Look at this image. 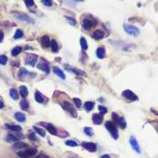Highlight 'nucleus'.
<instances>
[{
    "label": "nucleus",
    "mask_w": 158,
    "mask_h": 158,
    "mask_svg": "<svg viewBox=\"0 0 158 158\" xmlns=\"http://www.w3.org/2000/svg\"><path fill=\"white\" fill-rule=\"evenodd\" d=\"M112 117H113V120H114V121L119 122V119H120V118L118 117L117 114H116V113H112Z\"/></svg>",
    "instance_id": "obj_43"
},
{
    "label": "nucleus",
    "mask_w": 158,
    "mask_h": 158,
    "mask_svg": "<svg viewBox=\"0 0 158 158\" xmlns=\"http://www.w3.org/2000/svg\"><path fill=\"white\" fill-rule=\"evenodd\" d=\"M29 74V72L27 71L26 69H24V68H21V70H20V73H19V77H21V78H23L25 75H28Z\"/></svg>",
    "instance_id": "obj_33"
},
{
    "label": "nucleus",
    "mask_w": 158,
    "mask_h": 158,
    "mask_svg": "<svg viewBox=\"0 0 158 158\" xmlns=\"http://www.w3.org/2000/svg\"><path fill=\"white\" fill-rule=\"evenodd\" d=\"M6 63H7V57L1 55L0 56V65H6Z\"/></svg>",
    "instance_id": "obj_35"
},
{
    "label": "nucleus",
    "mask_w": 158,
    "mask_h": 158,
    "mask_svg": "<svg viewBox=\"0 0 158 158\" xmlns=\"http://www.w3.org/2000/svg\"><path fill=\"white\" fill-rule=\"evenodd\" d=\"M4 38V33L2 32L1 30H0V42H2V40H3Z\"/></svg>",
    "instance_id": "obj_44"
},
{
    "label": "nucleus",
    "mask_w": 158,
    "mask_h": 158,
    "mask_svg": "<svg viewBox=\"0 0 158 158\" xmlns=\"http://www.w3.org/2000/svg\"><path fill=\"white\" fill-rule=\"evenodd\" d=\"M23 36H24L23 31L22 30H16V33H14V39H20V38H22Z\"/></svg>",
    "instance_id": "obj_30"
},
{
    "label": "nucleus",
    "mask_w": 158,
    "mask_h": 158,
    "mask_svg": "<svg viewBox=\"0 0 158 158\" xmlns=\"http://www.w3.org/2000/svg\"><path fill=\"white\" fill-rule=\"evenodd\" d=\"M41 2H42V4L44 6H51L53 5V1H51V0H41Z\"/></svg>",
    "instance_id": "obj_39"
},
{
    "label": "nucleus",
    "mask_w": 158,
    "mask_h": 158,
    "mask_svg": "<svg viewBox=\"0 0 158 158\" xmlns=\"http://www.w3.org/2000/svg\"><path fill=\"white\" fill-rule=\"evenodd\" d=\"M37 68H38L39 70H41V71H44L46 72V73H48L49 72V66L48 64L46 63V62H40V63L37 65Z\"/></svg>",
    "instance_id": "obj_11"
},
{
    "label": "nucleus",
    "mask_w": 158,
    "mask_h": 158,
    "mask_svg": "<svg viewBox=\"0 0 158 158\" xmlns=\"http://www.w3.org/2000/svg\"><path fill=\"white\" fill-rule=\"evenodd\" d=\"M65 18L67 19V21L72 25V26H75L76 25V20L74 18H72V16H66Z\"/></svg>",
    "instance_id": "obj_36"
},
{
    "label": "nucleus",
    "mask_w": 158,
    "mask_h": 158,
    "mask_svg": "<svg viewBox=\"0 0 158 158\" xmlns=\"http://www.w3.org/2000/svg\"><path fill=\"white\" fill-rule=\"evenodd\" d=\"M37 59H38V57H37L36 55L30 53V55H28V56H27V58H26V64H27V65H29V66H32V67H34V66L36 65Z\"/></svg>",
    "instance_id": "obj_6"
},
{
    "label": "nucleus",
    "mask_w": 158,
    "mask_h": 158,
    "mask_svg": "<svg viewBox=\"0 0 158 158\" xmlns=\"http://www.w3.org/2000/svg\"><path fill=\"white\" fill-rule=\"evenodd\" d=\"M97 57L99 58V59H104V58L106 57V49L104 46H101L99 47V48L97 49Z\"/></svg>",
    "instance_id": "obj_16"
},
{
    "label": "nucleus",
    "mask_w": 158,
    "mask_h": 158,
    "mask_svg": "<svg viewBox=\"0 0 158 158\" xmlns=\"http://www.w3.org/2000/svg\"><path fill=\"white\" fill-rule=\"evenodd\" d=\"M4 107V104H3V102L1 101V100H0V109H1V108H3Z\"/></svg>",
    "instance_id": "obj_47"
},
{
    "label": "nucleus",
    "mask_w": 158,
    "mask_h": 158,
    "mask_svg": "<svg viewBox=\"0 0 158 158\" xmlns=\"http://www.w3.org/2000/svg\"><path fill=\"white\" fill-rule=\"evenodd\" d=\"M45 128H46V130H48V132H51V135H53V136H57L58 132H57V130H56V127L53 125V124L45 123Z\"/></svg>",
    "instance_id": "obj_18"
},
{
    "label": "nucleus",
    "mask_w": 158,
    "mask_h": 158,
    "mask_svg": "<svg viewBox=\"0 0 158 158\" xmlns=\"http://www.w3.org/2000/svg\"><path fill=\"white\" fill-rule=\"evenodd\" d=\"M14 118L20 122L26 121V116H25V114L22 113V112H16V113L14 114Z\"/></svg>",
    "instance_id": "obj_19"
},
{
    "label": "nucleus",
    "mask_w": 158,
    "mask_h": 158,
    "mask_svg": "<svg viewBox=\"0 0 158 158\" xmlns=\"http://www.w3.org/2000/svg\"><path fill=\"white\" fill-rule=\"evenodd\" d=\"M106 125V128L108 130V132H110V135L112 136V138L114 139V140H117L118 139V130H117V127H116V125L113 123L112 121H107L105 123Z\"/></svg>",
    "instance_id": "obj_1"
},
{
    "label": "nucleus",
    "mask_w": 158,
    "mask_h": 158,
    "mask_svg": "<svg viewBox=\"0 0 158 158\" xmlns=\"http://www.w3.org/2000/svg\"><path fill=\"white\" fill-rule=\"evenodd\" d=\"M14 16H16V19H19V20L23 21V22L34 23L33 19L30 18V16H29L28 14H22V12H14Z\"/></svg>",
    "instance_id": "obj_4"
},
{
    "label": "nucleus",
    "mask_w": 158,
    "mask_h": 158,
    "mask_svg": "<svg viewBox=\"0 0 158 158\" xmlns=\"http://www.w3.org/2000/svg\"><path fill=\"white\" fill-rule=\"evenodd\" d=\"M6 127L8 128V130H12V132H21L22 130V127L19 125H14V124H6Z\"/></svg>",
    "instance_id": "obj_21"
},
{
    "label": "nucleus",
    "mask_w": 158,
    "mask_h": 158,
    "mask_svg": "<svg viewBox=\"0 0 158 158\" xmlns=\"http://www.w3.org/2000/svg\"><path fill=\"white\" fill-rule=\"evenodd\" d=\"M66 145H67V146H69V147H76V146H78L77 143L74 142V141H67V142H66Z\"/></svg>",
    "instance_id": "obj_38"
},
{
    "label": "nucleus",
    "mask_w": 158,
    "mask_h": 158,
    "mask_svg": "<svg viewBox=\"0 0 158 158\" xmlns=\"http://www.w3.org/2000/svg\"><path fill=\"white\" fill-rule=\"evenodd\" d=\"M83 132H84L85 135H87L88 137H91L93 136V130H91L90 127H85L84 130H83Z\"/></svg>",
    "instance_id": "obj_32"
},
{
    "label": "nucleus",
    "mask_w": 158,
    "mask_h": 158,
    "mask_svg": "<svg viewBox=\"0 0 158 158\" xmlns=\"http://www.w3.org/2000/svg\"><path fill=\"white\" fill-rule=\"evenodd\" d=\"M40 42H41V45H42L43 47H48V46H51V39H49V37L48 36H43L42 38L40 39Z\"/></svg>",
    "instance_id": "obj_12"
},
{
    "label": "nucleus",
    "mask_w": 158,
    "mask_h": 158,
    "mask_svg": "<svg viewBox=\"0 0 158 158\" xmlns=\"http://www.w3.org/2000/svg\"><path fill=\"white\" fill-rule=\"evenodd\" d=\"M122 95H123L124 98H126L128 101H137V100H138V97H137L136 93H132V91L130 90V89L124 90L123 93H122Z\"/></svg>",
    "instance_id": "obj_7"
},
{
    "label": "nucleus",
    "mask_w": 158,
    "mask_h": 158,
    "mask_svg": "<svg viewBox=\"0 0 158 158\" xmlns=\"http://www.w3.org/2000/svg\"><path fill=\"white\" fill-rule=\"evenodd\" d=\"M53 72L56 73V75H58L61 79H63V80H65L66 79V76H65V74H64V72L62 71L60 68H58V67H53Z\"/></svg>",
    "instance_id": "obj_20"
},
{
    "label": "nucleus",
    "mask_w": 158,
    "mask_h": 158,
    "mask_svg": "<svg viewBox=\"0 0 158 158\" xmlns=\"http://www.w3.org/2000/svg\"><path fill=\"white\" fill-rule=\"evenodd\" d=\"M9 95H10V98H11L12 100H18L19 99V93L14 88H12V89H10V90H9Z\"/></svg>",
    "instance_id": "obj_26"
},
{
    "label": "nucleus",
    "mask_w": 158,
    "mask_h": 158,
    "mask_svg": "<svg viewBox=\"0 0 158 158\" xmlns=\"http://www.w3.org/2000/svg\"><path fill=\"white\" fill-rule=\"evenodd\" d=\"M12 149L16 151H24V150H26V149H28V146H27L25 143L16 142L14 145H12Z\"/></svg>",
    "instance_id": "obj_10"
},
{
    "label": "nucleus",
    "mask_w": 158,
    "mask_h": 158,
    "mask_svg": "<svg viewBox=\"0 0 158 158\" xmlns=\"http://www.w3.org/2000/svg\"><path fill=\"white\" fill-rule=\"evenodd\" d=\"M82 147L84 149H86L89 152H95L97 151V145L93 142H84L82 143Z\"/></svg>",
    "instance_id": "obj_8"
},
{
    "label": "nucleus",
    "mask_w": 158,
    "mask_h": 158,
    "mask_svg": "<svg viewBox=\"0 0 158 158\" xmlns=\"http://www.w3.org/2000/svg\"><path fill=\"white\" fill-rule=\"evenodd\" d=\"M118 123L120 124L121 128H125V127H126V122H125V120H124V118H123V117H120L119 122H118Z\"/></svg>",
    "instance_id": "obj_37"
},
{
    "label": "nucleus",
    "mask_w": 158,
    "mask_h": 158,
    "mask_svg": "<svg viewBox=\"0 0 158 158\" xmlns=\"http://www.w3.org/2000/svg\"><path fill=\"white\" fill-rule=\"evenodd\" d=\"M29 137H30V138L32 139V140H34V141H37V139H36V138H34V136H33V134H30V136H29Z\"/></svg>",
    "instance_id": "obj_46"
},
{
    "label": "nucleus",
    "mask_w": 158,
    "mask_h": 158,
    "mask_svg": "<svg viewBox=\"0 0 158 158\" xmlns=\"http://www.w3.org/2000/svg\"><path fill=\"white\" fill-rule=\"evenodd\" d=\"M99 110H100V112H101V113H103V114H105V113H107V112H108V110L106 109L105 107H103V106H100Z\"/></svg>",
    "instance_id": "obj_42"
},
{
    "label": "nucleus",
    "mask_w": 158,
    "mask_h": 158,
    "mask_svg": "<svg viewBox=\"0 0 158 158\" xmlns=\"http://www.w3.org/2000/svg\"><path fill=\"white\" fill-rule=\"evenodd\" d=\"M33 130H34L35 132H36L37 134L39 135V136H41V137H45V132H44V130H41V128L37 127V126H34V127H33Z\"/></svg>",
    "instance_id": "obj_29"
},
{
    "label": "nucleus",
    "mask_w": 158,
    "mask_h": 158,
    "mask_svg": "<svg viewBox=\"0 0 158 158\" xmlns=\"http://www.w3.org/2000/svg\"><path fill=\"white\" fill-rule=\"evenodd\" d=\"M21 108H22L23 110H28V108H29L28 101H26V100H23V101L21 102Z\"/></svg>",
    "instance_id": "obj_31"
},
{
    "label": "nucleus",
    "mask_w": 158,
    "mask_h": 158,
    "mask_svg": "<svg viewBox=\"0 0 158 158\" xmlns=\"http://www.w3.org/2000/svg\"><path fill=\"white\" fill-rule=\"evenodd\" d=\"M35 158H49L47 155H44V154H40V155H38V156H36Z\"/></svg>",
    "instance_id": "obj_45"
},
{
    "label": "nucleus",
    "mask_w": 158,
    "mask_h": 158,
    "mask_svg": "<svg viewBox=\"0 0 158 158\" xmlns=\"http://www.w3.org/2000/svg\"><path fill=\"white\" fill-rule=\"evenodd\" d=\"M20 93L23 98H26L27 95H28V88H27L25 85H22V86L20 87Z\"/></svg>",
    "instance_id": "obj_25"
},
{
    "label": "nucleus",
    "mask_w": 158,
    "mask_h": 158,
    "mask_svg": "<svg viewBox=\"0 0 158 158\" xmlns=\"http://www.w3.org/2000/svg\"><path fill=\"white\" fill-rule=\"evenodd\" d=\"M25 3L28 7H33L34 6V0H25Z\"/></svg>",
    "instance_id": "obj_40"
},
{
    "label": "nucleus",
    "mask_w": 158,
    "mask_h": 158,
    "mask_svg": "<svg viewBox=\"0 0 158 158\" xmlns=\"http://www.w3.org/2000/svg\"><path fill=\"white\" fill-rule=\"evenodd\" d=\"M21 51H22V47H20V46H16V47H14V48H12V51H11V55L14 56V57H16V56L20 55Z\"/></svg>",
    "instance_id": "obj_27"
},
{
    "label": "nucleus",
    "mask_w": 158,
    "mask_h": 158,
    "mask_svg": "<svg viewBox=\"0 0 158 158\" xmlns=\"http://www.w3.org/2000/svg\"><path fill=\"white\" fill-rule=\"evenodd\" d=\"M123 29L127 34L132 35V36H138L140 34V30H139L137 27L132 26V25L130 24H124L123 25Z\"/></svg>",
    "instance_id": "obj_2"
},
{
    "label": "nucleus",
    "mask_w": 158,
    "mask_h": 158,
    "mask_svg": "<svg viewBox=\"0 0 158 158\" xmlns=\"http://www.w3.org/2000/svg\"><path fill=\"white\" fill-rule=\"evenodd\" d=\"M81 25H82V28L84 29V30H89V29L91 28V26H93V22H91L90 20H87V19H84V20L82 21V23H81Z\"/></svg>",
    "instance_id": "obj_15"
},
{
    "label": "nucleus",
    "mask_w": 158,
    "mask_h": 158,
    "mask_svg": "<svg viewBox=\"0 0 158 158\" xmlns=\"http://www.w3.org/2000/svg\"><path fill=\"white\" fill-rule=\"evenodd\" d=\"M35 100H36V102H38L39 104H42L43 101H44V98L42 97V95H41L38 90L35 93Z\"/></svg>",
    "instance_id": "obj_23"
},
{
    "label": "nucleus",
    "mask_w": 158,
    "mask_h": 158,
    "mask_svg": "<svg viewBox=\"0 0 158 158\" xmlns=\"http://www.w3.org/2000/svg\"><path fill=\"white\" fill-rule=\"evenodd\" d=\"M104 36H105V33L102 30H97L93 33V38L95 39V40H100V39L104 38Z\"/></svg>",
    "instance_id": "obj_14"
},
{
    "label": "nucleus",
    "mask_w": 158,
    "mask_h": 158,
    "mask_svg": "<svg viewBox=\"0 0 158 158\" xmlns=\"http://www.w3.org/2000/svg\"><path fill=\"white\" fill-rule=\"evenodd\" d=\"M63 108L66 110V111H68L69 113H71L74 117H76V116H77V114H76V112H75V109H74V107L69 103V102H64V103H63Z\"/></svg>",
    "instance_id": "obj_9"
},
{
    "label": "nucleus",
    "mask_w": 158,
    "mask_h": 158,
    "mask_svg": "<svg viewBox=\"0 0 158 158\" xmlns=\"http://www.w3.org/2000/svg\"><path fill=\"white\" fill-rule=\"evenodd\" d=\"M93 122L95 124H101L102 122H103V115L102 114H99V113H97V114H93Z\"/></svg>",
    "instance_id": "obj_13"
},
{
    "label": "nucleus",
    "mask_w": 158,
    "mask_h": 158,
    "mask_svg": "<svg viewBox=\"0 0 158 158\" xmlns=\"http://www.w3.org/2000/svg\"><path fill=\"white\" fill-rule=\"evenodd\" d=\"M6 141H9V142H19V139L16 136H14V135H9L6 138Z\"/></svg>",
    "instance_id": "obj_34"
},
{
    "label": "nucleus",
    "mask_w": 158,
    "mask_h": 158,
    "mask_svg": "<svg viewBox=\"0 0 158 158\" xmlns=\"http://www.w3.org/2000/svg\"><path fill=\"white\" fill-rule=\"evenodd\" d=\"M93 107H95V103H93V102H85L84 109L86 110L87 112L91 111V110L93 109Z\"/></svg>",
    "instance_id": "obj_22"
},
{
    "label": "nucleus",
    "mask_w": 158,
    "mask_h": 158,
    "mask_svg": "<svg viewBox=\"0 0 158 158\" xmlns=\"http://www.w3.org/2000/svg\"><path fill=\"white\" fill-rule=\"evenodd\" d=\"M75 1H83V0H75Z\"/></svg>",
    "instance_id": "obj_49"
},
{
    "label": "nucleus",
    "mask_w": 158,
    "mask_h": 158,
    "mask_svg": "<svg viewBox=\"0 0 158 158\" xmlns=\"http://www.w3.org/2000/svg\"><path fill=\"white\" fill-rule=\"evenodd\" d=\"M51 51H53V53H58V51H59L60 47H59V44H58L56 40H51Z\"/></svg>",
    "instance_id": "obj_24"
},
{
    "label": "nucleus",
    "mask_w": 158,
    "mask_h": 158,
    "mask_svg": "<svg viewBox=\"0 0 158 158\" xmlns=\"http://www.w3.org/2000/svg\"><path fill=\"white\" fill-rule=\"evenodd\" d=\"M65 67L67 68V70H68V71L73 72L74 74H76V75H79V76H84V75H86V74H85L84 72L80 71V70L75 69V68H72V67H70V66H67V65H66Z\"/></svg>",
    "instance_id": "obj_17"
},
{
    "label": "nucleus",
    "mask_w": 158,
    "mask_h": 158,
    "mask_svg": "<svg viewBox=\"0 0 158 158\" xmlns=\"http://www.w3.org/2000/svg\"><path fill=\"white\" fill-rule=\"evenodd\" d=\"M101 158H111V157H110L109 155H107V154H106V155H103V156H102Z\"/></svg>",
    "instance_id": "obj_48"
},
{
    "label": "nucleus",
    "mask_w": 158,
    "mask_h": 158,
    "mask_svg": "<svg viewBox=\"0 0 158 158\" xmlns=\"http://www.w3.org/2000/svg\"><path fill=\"white\" fill-rule=\"evenodd\" d=\"M37 150L35 148H28L24 151H20L18 152V156L22 157V158H30L33 157L35 154H36Z\"/></svg>",
    "instance_id": "obj_3"
},
{
    "label": "nucleus",
    "mask_w": 158,
    "mask_h": 158,
    "mask_svg": "<svg viewBox=\"0 0 158 158\" xmlns=\"http://www.w3.org/2000/svg\"><path fill=\"white\" fill-rule=\"evenodd\" d=\"M80 45H81V48L83 49V51H86L87 47H88V45H87V41L85 38H80Z\"/></svg>",
    "instance_id": "obj_28"
},
{
    "label": "nucleus",
    "mask_w": 158,
    "mask_h": 158,
    "mask_svg": "<svg viewBox=\"0 0 158 158\" xmlns=\"http://www.w3.org/2000/svg\"><path fill=\"white\" fill-rule=\"evenodd\" d=\"M73 101H74V103H75V105L77 106V107L79 108L81 106V101L79 99H77V98H74L73 99Z\"/></svg>",
    "instance_id": "obj_41"
},
{
    "label": "nucleus",
    "mask_w": 158,
    "mask_h": 158,
    "mask_svg": "<svg viewBox=\"0 0 158 158\" xmlns=\"http://www.w3.org/2000/svg\"><path fill=\"white\" fill-rule=\"evenodd\" d=\"M130 147L132 148V150L136 151L137 153L140 154L141 153V148H140V145H139L138 141L135 137H130Z\"/></svg>",
    "instance_id": "obj_5"
}]
</instances>
